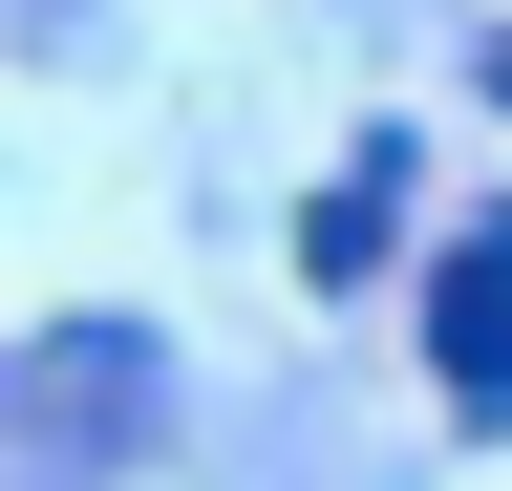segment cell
<instances>
[{"label": "cell", "mask_w": 512, "mask_h": 491, "mask_svg": "<svg viewBox=\"0 0 512 491\" xmlns=\"http://www.w3.org/2000/svg\"><path fill=\"white\" fill-rule=\"evenodd\" d=\"M427 363H448V406H491V427H512V214L448 235V278H427Z\"/></svg>", "instance_id": "1"}]
</instances>
